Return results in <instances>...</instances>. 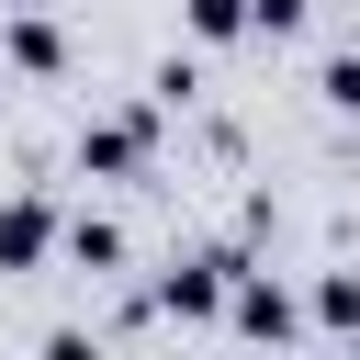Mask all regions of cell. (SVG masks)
<instances>
[{
    "label": "cell",
    "instance_id": "cell-1",
    "mask_svg": "<svg viewBox=\"0 0 360 360\" xmlns=\"http://www.w3.org/2000/svg\"><path fill=\"white\" fill-rule=\"evenodd\" d=\"M236 281H248V248H191V259H169V270H158V292H146V304H158L169 326H214V315L236 304Z\"/></svg>",
    "mask_w": 360,
    "mask_h": 360
},
{
    "label": "cell",
    "instance_id": "cell-2",
    "mask_svg": "<svg viewBox=\"0 0 360 360\" xmlns=\"http://www.w3.org/2000/svg\"><path fill=\"white\" fill-rule=\"evenodd\" d=\"M158 124H169V101L146 90L135 112H101V124H79V169L90 180H146V158H158Z\"/></svg>",
    "mask_w": 360,
    "mask_h": 360
},
{
    "label": "cell",
    "instance_id": "cell-3",
    "mask_svg": "<svg viewBox=\"0 0 360 360\" xmlns=\"http://www.w3.org/2000/svg\"><path fill=\"white\" fill-rule=\"evenodd\" d=\"M45 259H68V214L45 191H11L0 202V270H45Z\"/></svg>",
    "mask_w": 360,
    "mask_h": 360
},
{
    "label": "cell",
    "instance_id": "cell-4",
    "mask_svg": "<svg viewBox=\"0 0 360 360\" xmlns=\"http://www.w3.org/2000/svg\"><path fill=\"white\" fill-rule=\"evenodd\" d=\"M0 68H11V79H68V34H56L34 0H11V22H0Z\"/></svg>",
    "mask_w": 360,
    "mask_h": 360
},
{
    "label": "cell",
    "instance_id": "cell-5",
    "mask_svg": "<svg viewBox=\"0 0 360 360\" xmlns=\"http://www.w3.org/2000/svg\"><path fill=\"white\" fill-rule=\"evenodd\" d=\"M225 326H236V338H304V326H315V304H292L281 281H259V270H248V281H236V304H225Z\"/></svg>",
    "mask_w": 360,
    "mask_h": 360
},
{
    "label": "cell",
    "instance_id": "cell-6",
    "mask_svg": "<svg viewBox=\"0 0 360 360\" xmlns=\"http://www.w3.org/2000/svg\"><path fill=\"white\" fill-rule=\"evenodd\" d=\"M124 259H135V236H124V214H90V202H79V214H68V270H90V281H112Z\"/></svg>",
    "mask_w": 360,
    "mask_h": 360
},
{
    "label": "cell",
    "instance_id": "cell-7",
    "mask_svg": "<svg viewBox=\"0 0 360 360\" xmlns=\"http://www.w3.org/2000/svg\"><path fill=\"white\" fill-rule=\"evenodd\" d=\"M180 34L191 45H248L259 22H248V0H180Z\"/></svg>",
    "mask_w": 360,
    "mask_h": 360
},
{
    "label": "cell",
    "instance_id": "cell-8",
    "mask_svg": "<svg viewBox=\"0 0 360 360\" xmlns=\"http://www.w3.org/2000/svg\"><path fill=\"white\" fill-rule=\"evenodd\" d=\"M315 101H326L338 124H360V45H338V56L315 68Z\"/></svg>",
    "mask_w": 360,
    "mask_h": 360
},
{
    "label": "cell",
    "instance_id": "cell-9",
    "mask_svg": "<svg viewBox=\"0 0 360 360\" xmlns=\"http://www.w3.org/2000/svg\"><path fill=\"white\" fill-rule=\"evenodd\" d=\"M248 22H259V45H292L315 22V0H248Z\"/></svg>",
    "mask_w": 360,
    "mask_h": 360
},
{
    "label": "cell",
    "instance_id": "cell-10",
    "mask_svg": "<svg viewBox=\"0 0 360 360\" xmlns=\"http://www.w3.org/2000/svg\"><path fill=\"white\" fill-rule=\"evenodd\" d=\"M146 90H158V101H169V112H180V101H202V68H191V56H169V68H158V79H146Z\"/></svg>",
    "mask_w": 360,
    "mask_h": 360
}]
</instances>
